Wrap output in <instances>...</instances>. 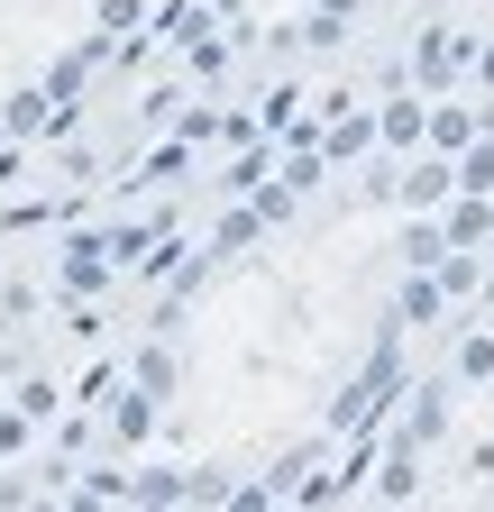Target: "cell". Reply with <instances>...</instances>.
<instances>
[{
  "label": "cell",
  "instance_id": "cell-1",
  "mask_svg": "<svg viewBox=\"0 0 494 512\" xmlns=\"http://www.w3.org/2000/svg\"><path fill=\"white\" fill-rule=\"evenodd\" d=\"M65 284H101V247H92V238L65 256Z\"/></svg>",
  "mask_w": 494,
  "mask_h": 512
}]
</instances>
